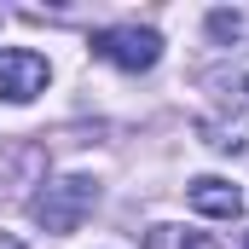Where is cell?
Listing matches in <instances>:
<instances>
[{"mask_svg": "<svg viewBox=\"0 0 249 249\" xmlns=\"http://www.w3.org/2000/svg\"><path fill=\"white\" fill-rule=\"evenodd\" d=\"M249 29V12H209V35L214 41H238Z\"/></svg>", "mask_w": 249, "mask_h": 249, "instance_id": "52a82bcc", "label": "cell"}, {"mask_svg": "<svg viewBox=\"0 0 249 249\" xmlns=\"http://www.w3.org/2000/svg\"><path fill=\"white\" fill-rule=\"evenodd\" d=\"M186 197H191V209L209 214V220H238L244 214V191L232 186V180H220V174H197L186 186Z\"/></svg>", "mask_w": 249, "mask_h": 249, "instance_id": "277c9868", "label": "cell"}, {"mask_svg": "<svg viewBox=\"0 0 249 249\" xmlns=\"http://www.w3.org/2000/svg\"><path fill=\"white\" fill-rule=\"evenodd\" d=\"M145 249H226V244H214L209 232H191V226H151Z\"/></svg>", "mask_w": 249, "mask_h": 249, "instance_id": "8992f818", "label": "cell"}, {"mask_svg": "<svg viewBox=\"0 0 249 249\" xmlns=\"http://www.w3.org/2000/svg\"><path fill=\"white\" fill-rule=\"evenodd\" d=\"M47 81H53V70H47V58H41L35 47H6V53H0V99H6V105L41 99Z\"/></svg>", "mask_w": 249, "mask_h": 249, "instance_id": "3957f363", "label": "cell"}, {"mask_svg": "<svg viewBox=\"0 0 249 249\" xmlns=\"http://www.w3.org/2000/svg\"><path fill=\"white\" fill-rule=\"evenodd\" d=\"M99 180L93 174H53V180H41V191L29 197V220L41 226V232H58L70 238L93 209H99Z\"/></svg>", "mask_w": 249, "mask_h": 249, "instance_id": "6da1fadb", "label": "cell"}, {"mask_svg": "<svg viewBox=\"0 0 249 249\" xmlns=\"http://www.w3.org/2000/svg\"><path fill=\"white\" fill-rule=\"evenodd\" d=\"M93 58L116 64V70H127V75L157 70V58H162V35L145 29V23H110V29L93 35Z\"/></svg>", "mask_w": 249, "mask_h": 249, "instance_id": "7a4b0ae2", "label": "cell"}, {"mask_svg": "<svg viewBox=\"0 0 249 249\" xmlns=\"http://www.w3.org/2000/svg\"><path fill=\"white\" fill-rule=\"evenodd\" d=\"M244 249H249V238H244Z\"/></svg>", "mask_w": 249, "mask_h": 249, "instance_id": "9c48e42d", "label": "cell"}, {"mask_svg": "<svg viewBox=\"0 0 249 249\" xmlns=\"http://www.w3.org/2000/svg\"><path fill=\"white\" fill-rule=\"evenodd\" d=\"M209 93H220L226 105H249V47H244L232 64L209 70Z\"/></svg>", "mask_w": 249, "mask_h": 249, "instance_id": "5b68a950", "label": "cell"}, {"mask_svg": "<svg viewBox=\"0 0 249 249\" xmlns=\"http://www.w3.org/2000/svg\"><path fill=\"white\" fill-rule=\"evenodd\" d=\"M0 249H23V244H18V238H6V232H0Z\"/></svg>", "mask_w": 249, "mask_h": 249, "instance_id": "ba28073f", "label": "cell"}]
</instances>
